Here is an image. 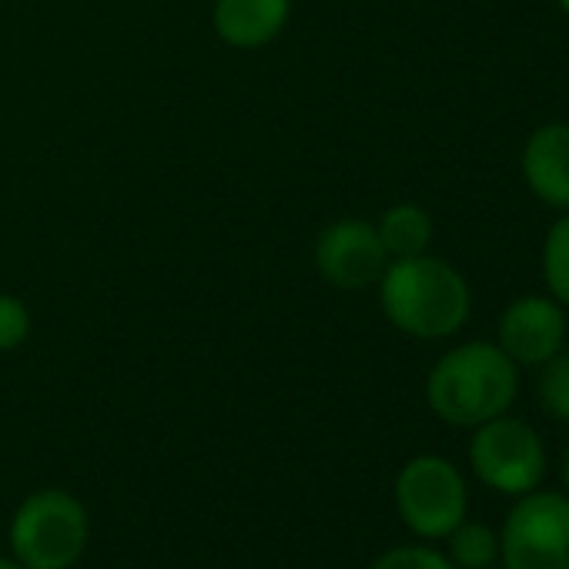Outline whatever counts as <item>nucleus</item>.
Wrapping results in <instances>:
<instances>
[{"mask_svg":"<svg viewBox=\"0 0 569 569\" xmlns=\"http://www.w3.org/2000/svg\"><path fill=\"white\" fill-rule=\"evenodd\" d=\"M522 178L529 191L556 211H569V124L536 128L522 148Z\"/></svg>","mask_w":569,"mask_h":569,"instance_id":"nucleus-9","label":"nucleus"},{"mask_svg":"<svg viewBox=\"0 0 569 569\" xmlns=\"http://www.w3.org/2000/svg\"><path fill=\"white\" fill-rule=\"evenodd\" d=\"M379 284L386 319L412 339H449L472 312L466 278L429 251L389 261Z\"/></svg>","mask_w":569,"mask_h":569,"instance_id":"nucleus-1","label":"nucleus"},{"mask_svg":"<svg viewBox=\"0 0 569 569\" xmlns=\"http://www.w3.org/2000/svg\"><path fill=\"white\" fill-rule=\"evenodd\" d=\"M519 366L492 342H466L446 352L426 382L429 409L449 422L476 429L516 402Z\"/></svg>","mask_w":569,"mask_h":569,"instance_id":"nucleus-2","label":"nucleus"},{"mask_svg":"<svg viewBox=\"0 0 569 569\" xmlns=\"http://www.w3.org/2000/svg\"><path fill=\"white\" fill-rule=\"evenodd\" d=\"M556 4H559V11H562V14L569 18V0H556Z\"/></svg>","mask_w":569,"mask_h":569,"instance_id":"nucleus-19","label":"nucleus"},{"mask_svg":"<svg viewBox=\"0 0 569 569\" xmlns=\"http://www.w3.org/2000/svg\"><path fill=\"white\" fill-rule=\"evenodd\" d=\"M562 482L569 489V442H566V452H562Z\"/></svg>","mask_w":569,"mask_h":569,"instance_id":"nucleus-17","label":"nucleus"},{"mask_svg":"<svg viewBox=\"0 0 569 569\" xmlns=\"http://www.w3.org/2000/svg\"><path fill=\"white\" fill-rule=\"evenodd\" d=\"M386 251L392 261L399 258H416V254H426L429 244H432V214L422 208V204H396L382 214V221L376 224Z\"/></svg>","mask_w":569,"mask_h":569,"instance_id":"nucleus-11","label":"nucleus"},{"mask_svg":"<svg viewBox=\"0 0 569 569\" xmlns=\"http://www.w3.org/2000/svg\"><path fill=\"white\" fill-rule=\"evenodd\" d=\"M0 569H24L18 559H4V556H0Z\"/></svg>","mask_w":569,"mask_h":569,"instance_id":"nucleus-18","label":"nucleus"},{"mask_svg":"<svg viewBox=\"0 0 569 569\" xmlns=\"http://www.w3.org/2000/svg\"><path fill=\"white\" fill-rule=\"evenodd\" d=\"M316 264L332 284L356 292V289H369V284L382 278V271L389 268V251L376 224L346 218L322 231L316 244Z\"/></svg>","mask_w":569,"mask_h":569,"instance_id":"nucleus-7","label":"nucleus"},{"mask_svg":"<svg viewBox=\"0 0 569 569\" xmlns=\"http://www.w3.org/2000/svg\"><path fill=\"white\" fill-rule=\"evenodd\" d=\"M289 21V0H218L214 31L231 48H261Z\"/></svg>","mask_w":569,"mask_h":569,"instance_id":"nucleus-10","label":"nucleus"},{"mask_svg":"<svg viewBox=\"0 0 569 569\" xmlns=\"http://www.w3.org/2000/svg\"><path fill=\"white\" fill-rule=\"evenodd\" d=\"M396 509L422 539H446L466 519V479L442 456H416L396 476Z\"/></svg>","mask_w":569,"mask_h":569,"instance_id":"nucleus-5","label":"nucleus"},{"mask_svg":"<svg viewBox=\"0 0 569 569\" xmlns=\"http://www.w3.org/2000/svg\"><path fill=\"white\" fill-rule=\"evenodd\" d=\"M566 316L562 306L549 296H522L509 302L499 319V349L516 366H546L556 352H562Z\"/></svg>","mask_w":569,"mask_h":569,"instance_id":"nucleus-8","label":"nucleus"},{"mask_svg":"<svg viewBox=\"0 0 569 569\" xmlns=\"http://www.w3.org/2000/svg\"><path fill=\"white\" fill-rule=\"evenodd\" d=\"M469 462L479 482H486L489 489L502 496H526L546 476V446L529 422L502 412L476 426Z\"/></svg>","mask_w":569,"mask_h":569,"instance_id":"nucleus-4","label":"nucleus"},{"mask_svg":"<svg viewBox=\"0 0 569 569\" xmlns=\"http://www.w3.org/2000/svg\"><path fill=\"white\" fill-rule=\"evenodd\" d=\"M28 336H31V312L24 309V302L14 296H0V352L24 346Z\"/></svg>","mask_w":569,"mask_h":569,"instance_id":"nucleus-16","label":"nucleus"},{"mask_svg":"<svg viewBox=\"0 0 569 569\" xmlns=\"http://www.w3.org/2000/svg\"><path fill=\"white\" fill-rule=\"evenodd\" d=\"M369 569H459V566L432 546H396L382 552Z\"/></svg>","mask_w":569,"mask_h":569,"instance_id":"nucleus-15","label":"nucleus"},{"mask_svg":"<svg viewBox=\"0 0 569 569\" xmlns=\"http://www.w3.org/2000/svg\"><path fill=\"white\" fill-rule=\"evenodd\" d=\"M539 402L542 409L559 419L569 422V352H556L546 366H539Z\"/></svg>","mask_w":569,"mask_h":569,"instance_id":"nucleus-14","label":"nucleus"},{"mask_svg":"<svg viewBox=\"0 0 569 569\" xmlns=\"http://www.w3.org/2000/svg\"><path fill=\"white\" fill-rule=\"evenodd\" d=\"M446 539H449V559L462 569H486L499 556V536L486 522L462 519Z\"/></svg>","mask_w":569,"mask_h":569,"instance_id":"nucleus-13","label":"nucleus"},{"mask_svg":"<svg viewBox=\"0 0 569 569\" xmlns=\"http://www.w3.org/2000/svg\"><path fill=\"white\" fill-rule=\"evenodd\" d=\"M542 281L549 289V299L559 306H569V211L552 221L542 241Z\"/></svg>","mask_w":569,"mask_h":569,"instance_id":"nucleus-12","label":"nucleus"},{"mask_svg":"<svg viewBox=\"0 0 569 569\" xmlns=\"http://www.w3.org/2000/svg\"><path fill=\"white\" fill-rule=\"evenodd\" d=\"M91 539L88 509L68 489L31 492L11 519V552L24 569H71Z\"/></svg>","mask_w":569,"mask_h":569,"instance_id":"nucleus-3","label":"nucleus"},{"mask_svg":"<svg viewBox=\"0 0 569 569\" xmlns=\"http://www.w3.org/2000/svg\"><path fill=\"white\" fill-rule=\"evenodd\" d=\"M506 569H569V496L526 492L499 532Z\"/></svg>","mask_w":569,"mask_h":569,"instance_id":"nucleus-6","label":"nucleus"}]
</instances>
